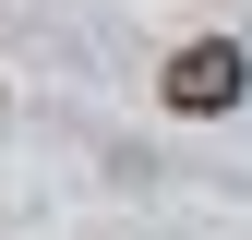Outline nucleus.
I'll return each mask as SVG.
<instances>
[{
    "label": "nucleus",
    "mask_w": 252,
    "mask_h": 240,
    "mask_svg": "<svg viewBox=\"0 0 252 240\" xmlns=\"http://www.w3.org/2000/svg\"><path fill=\"white\" fill-rule=\"evenodd\" d=\"M240 84H252L240 36H192V48L168 60V108H180V120H216V108H240Z\"/></svg>",
    "instance_id": "1"
}]
</instances>
